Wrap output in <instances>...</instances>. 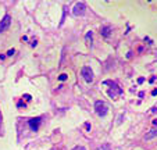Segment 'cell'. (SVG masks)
<instances>
[{
  "mask_svg": "<svg viewBox=\"0 0 157 150\" xmlns=\"http://www.w3.org/2000/svg\"><path fill=\"white\" fill-rule=\"evenodd\" d=\"M153 125H157V119H153Z\"/></svg>",
  "mask_w": 157,
  "mask_h": 150,
  "instance_id": "18",
  "label": "cell"
},
{
  "mask_svg": "<svg viewBox=\"0 0 157 150\" xmlns=\"http://www.w3.org/2000/svg\"><path fill=\"white\" fill-rule=\"evenodd\" d=\"M0 121H1V114H0Z\"/></svg>",
  "mask_w": 157,
  "mask_h": 150,
  "instance_id": "19",
  "label": "cell"
},
{
  "mask_svg": "<svg viewBox=\"0 0 157 150\" xmlns=\"http://www.w3.org/2000/svg\"><path fill=\"white\" fill-rule=\"evenodd\" d=\"M81 74L84 76V79L86 82H92L93 81V71L90 70V67H82Z\"/></svg>",
  "mask_w": 157,
  "mask_h": 150,
  "instance_id": "4",
  "label": "cell"
},
{
  "mask_svg": "<svg viewBox=\"0 0 157 150\" xmlns=\"http://www.w3.org/2000/svg\"><path fill=\"white\" fill-rule=\"evenodd\" d=\"M59 79H60V81H65V79H67V75H65V74H61L60 76H59Z\"/></svg>",
  "mask_w": 157,
  "mask_h": 150,
  "instance_id": "11",
  "label": "cell"
},
{
  "mask_svg": "<svg viewBox=\"0 0 157 150\" xmlns=\"http://www.w3.org/2000/svg\"><path fill=\"white\" fill-rule=\"evenodd\" d=\"M92 36H93V33L90 32V31L85 35V42H86L88 46H92Z\"/></svg>",
  "mask_w": 157,
  "mask_h": 150,
  "instance_id": "8",
  "label": "cell"
},
{
  "mask_svg": "<svg viewBox=\"0 0 157 150\" xmlns=\"http://www.w3.org/2000/svg\"><path fill=\"white\" fill-rule=\"evenodd\" d=\"M85 13H86V4H85L84 1L75 3V6H74V9H73L74 15L75 17H82V15H85Z\"/></svg>",
  "mask_w": 157,
  "mask_h": 150,
  "instance_id": "3",
  "label": "cell"
},
{
  "mask_svg": "<svg viewBox=\"0 0 157 150\" xmlns=\"http://www.w3.org/2000/svg\"><path fill=\"white\" fill-rule=\"evenodd\" d=\"M85 128L89 131V129H90V124H88V122H86V124H85Z\"/></svg>",
  "mask_w": 157,
  "mask_h": 150,
  "instance_id": "14",
  "label": "cell"
},
{
  "mask_svg": "<svg viewBox=\"0 0 157 150\" xmlns=\"http://www.w3.org/2000/svg\"><path fill=\"white\" fill-rule=\"evenodd\" d=\"M138 82H139V84H143V82H145V79H143V78H139V79H138Z\"/></svg>",
  "mask_w": 157,
  "mask_h": 150,
  "instance_id": "15",
  "label": "cell"
},
{
  "mask_svg": "<svg viewBox=\"0 0 157 150\" xmlns=\"http://www.w3.org/2000/svg\"><path fill=\"white\" fill-rule=\"evenodd\" d=\"M97 150H110V146H108V145H103V146H100Z\"/></svg>",
  "mask_w": 157,
  "mask_h": 150,
  "instance_id": "10",
  "label": "cell"
},
{
  "mask_svg": "<svg viewBox=\"0 0 157 150\" xmlns=\"http://www.w3.org/2000/svg\"><path fill=\"white\" fill-rule=\"evenodd\" d=\"M10 25H11V17L10 15H4V18L0 22V33L7 31V29L10 28Z\"/></svg>",
  "mask_w": 157,
  "mask_h": 150,
  "instance_id": "5",
  "label": "cell"
},
{
  "mask_svg": "<svg viewBox=\"0 0 157 150\" xmlns=\"http://www.w3.org/2000/svg\"><path fill=\"white\" fill-rule=\"evenodd\" d=\"M94 110H96V114H97L99 117H104L106 114L108 113V106H107V103L103 102V100H97V102L94 103Z\"/></svg>",
  "mask_w": 157,
  "mask_h": 150,
  "instance_id": "1",
  "label": "cell"
},
{
  "mask_svg": "<svg viewBox=\"0 0 157 150\" xmlns=\"http://www.w3.org/2000/svg\"><path fill=\"white\" fill-rule=\"evenodd\" d=\"M104 84H106V85L111 86V89L108 90V96L111 97V99H114V97H117L118 95H121V93H122V89L117 85L115 82H113V81H106Z\"/></svg>",
  "mask_w": 157,
  "mask_h": 150,
  "instance_id": "2",
  "label": "cell"
},
{
  "mask_svg": "<svg viewBox=\"0 0 157 150\" xmlns=\"http://www.w3.org/2000/svg\"><path fill=\"white\" fill-rule=\"evenodd\" d=\"M73 150H86V149H85L84 146H75Z\"/></svg>",
  "mask_w": 157,
  "mask_h": 150,
  "instance_id": "12",
  "label": "cell"
},
{
  "mask_svg": "<svg viewBox=\"0 0 157 150\" xmlns=\"http://www.w3.org/2000/svg\"><path fill=\"white\" fill-rule=\"evenodd\" d=\"M154 136H157V129H152L150 133H147L146 136H145V139H152V138H154Z\"/></svg>",
  "mask_w": 157,
  "mask_h": 150,
  "instance_id": "9",
  "label": "cell"
},
{
  "mask_svg": "<svg viewBox=\"0 0 157 150\" xmlns=\"http://www.w3.org/2000/svg\"><path fill=\"white\" fill-rule=\"evenodd\" d=\"M25 100H31V96L29 95H25Z\"/></svg>",
  "mask_w": 157,
  "mask_h": 150,
  "instance_id": "17",
  "label": "cell"
},
{
  "mask_svg": "<svg viewBox=\"0 0 157 150\" xmlns=\"http://www.w3.org/2000/svg\"><path fill=\"white\" fill-rule=\"evenodd\" d=\"M41 122H42V118L41 117H36V118H31L29 121H28V124H29V127H31L32 131H38L39 129V125H41Z\"/></svg>",
  "mask_w": 157,
  "mask_h": 150,
  "instance_id": "6",
  "label": "cell"
},
{
  "mask_svg": "<svg viewBox=\"0 0 157 150\" xmlns=\"http://www.w3.org/2000/svg\"><path fill=\"white\" fill-rule=\"evenodd\" d=\"M152 95H153V96H156V95H157V89H153V92H152Z\"/></svg>",
  "mask_w": 157,
  "mask_h": 150,
  "instance_id": "16",
  "label": "cell"
},
{
  "mask_svg": "<svg viewBox=\"0 0 157 150\" xmlns=\"http://www.w3.org/2000/svg\"><path fill=\"white\" fill-rule=\"evenodd\" d=\"M14 53H15V50H14V49H11V50H9V52H7V56H13Z\"/></svg>",
  "mask_w": 157,
  "mask_h": 150,
  "instance_id": "13",
  "label": "cell"
},
{
  "mask_svg": "<svg viewBox=\"0 0 157 150\" xmlns=\"http://www.w3.org/2000/svg\"><path fill=\"white\" fill-rule=\"evenodd\" d=\"M113 32V28L110 27V25H106V27H102V29H100V35L102 36H104V38H108L110 35Z\"/></svg>",
  "mask_w": 157,
  "mask_h": 150,
  "instance_id": "7",
  "label": "cell"
}]
</instances>
